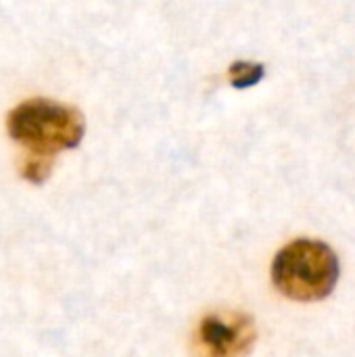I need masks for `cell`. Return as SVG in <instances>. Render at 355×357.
<instances>
[{
  "label": "cell",
  "instance_id": "6da1fadb",
  "mask_svg": "<svg viewBox=\"0 0 355 357\" xmlns=\"http://www.w3.org/2000/svg\"><path fill=\"white\" fill-rule=\"evenodd\" d=\"M6 128L10 138L29 153L54 157L59 151L82 142L86 123L75 107L48 98H31L8 113Z\"/></svg>",
  "mask_w": 355,
  "mask_h": 357
},
{
  "label": "cell",
  "instance_id": "7a4b0ae2",
  "mask_svg": "<svg viewBox=\"0 0 355 357\" xmlns=\"http://www.w3.org/2000/svg\"><path fill=\"white\" fill-rule=\"evenodd\" d=\"M272 280L289 299L318 301L333 293L339 280V259L326 243L299 238L278 251Z\"/></svg>",
  "mask_w": 355,
  "mask_h": 357
},
{
  "label": "cell",
  "instance_id": "3957f363",
  "mask_svg": "<svg viewBox=\"0 0 355 357\" xmlns=\"http://www.w3.org/2000/svg\"><path fill=\"white\" fill-rule=\"evenodd\" d=\"M255 322L236 312L205 316L195 333L197 357H245L255 345Z\"/></svg>",
  "mask_w": 355,
  "mask_h": 357
},
{
  "label": "cell",
  "instance_id": "277c9868",
  "mask_svg": "<svg viewBox=\"0 0 355 357\" xmlns=\"http://www.w3.org/2000/svg\"><path fill=\"white\" fill-rule=\"evenodd\" d=\"M230 84L234 88H251L255 84H259L266 75V69L262 63H249V61H239L234 65H230Z\"/></svg>",
  "mask_w": 355,
  "mask_h": 357
},
{
  "label": "cell",
  "instance_id": "5b68a950",
  "mask_svg": "<svg viewBox=\"0 0 355 357\" xmlns=\"http://www.w3.org/2000/svg\"><path fill=\"white\" fill-rule=\"evenodd\" d=\"M52 172V157L48 155H36V153H29V157L23 161L21 165V174L25 180L33 182V184H40L44 182Z\"/></svg>",
  "mask_w": 355,
  "mask_h": 357
}]
</instances>
